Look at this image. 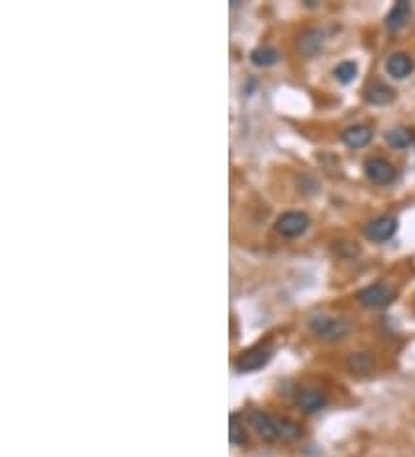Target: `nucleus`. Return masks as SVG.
Returning <instances> with one entry per match:
<instances>
[{
	"instance_id": "obj_1",
	"label": "nucleus",
	"mask_w": 415,
	"mask_h": 457,
	"mask_svg": "<svg viewBox=\"0 0 415 457\" xmlns=\"http://www.w3.org/2000/svg\"><path fill=\"white\" fill-rule=\"evenodd\" d=\"M309 330L326 342H337L341 337L351 333V321L344 316H330V314H316L309 319Z\"/></svg>"
},
{
	"instance_id": "obj_2",
	"label": "nucleus",
	"mask_w": 415,
	"mask_h": 457,
	"mask_svg": "<svg viewBox=\"0 0 415 457\" xmlns=\"http://www.w3.org/2000/svg\"><path fill=\"white\" fill-rule=\"evenodd\" d=\"M358 301L360 305H365L369 309H381V307H387V305L394 301V291L387 287V284L376 282L358 291Z\"/></svg>"
},
{
	"instance_id": "obj_3",
	"label": "nucleus",
	"mask_w": 415,
	"mask_h": 457,
	"mask_svg": "<svg viewBox=\"0 0 415 457\" xmlns=\"http://www.w3.org/2000/svg\"><path fill=\"white\" fill-rule=\"evenodd\" d=\"M270 358H273V347H270V344H256V347L247 349L245 354L238 356L235 369H238V372H254V369H261L263 365H268Z\"/></svg>"
},
{
	"instance_id": "obj_4",
	"label": "nucleus",
	"mask_w": 415,
	"mask_h": 457,
	"mask_svg": "<svg viewBox=\"0 0 415 457\" xmlns=\"http://www.w3.org/2000/svg\"><path fill=\"white\" fill-rule=\"evenodd\" d=\"M307 227H309V217L305 213H298V210L281 213L275 222L277 234H281L284 238H298L305 234Z\"/></svg>"
},
{
	"instance_id": "obj_5",
	"label": "nucleus",
	"mask_w": 415,
	"mask_h": 457,
	"mask_svg": "<svg viewBox=\"0 0 415 457\" xmlns=\"http://www.w3.org/2000/svg\"><path fill=\"white\" fill-rule=\"evenodd\" d=\"M365 174L372 183L376 185H390L397 178V169L385 157H369L365 162Z\"/></svg>"
},
{
	"instance_id": "obj_6",
	"label": "nucleus",
	"mask_w": 415,
	"mask_h": 457,
	"mask_svg": "<svg viewBox=\"0 0 415 457\" xmlns=\"http://www.w3.org/2000/svg\"><path fill=\"white\" fill-rule=\"evenodd\" d=\"M397 227H399V222L394 215H381V217H376V220H372L367 224L365 234L369 241L383 243V241H387V238H392L394 234H397Z\"/></svg>"
},
{
	"instance_id": "obj_7",
	"label": "nucleus",
	"mask_w": 415,
	"mask_h": 457,
	"mask_svg": "<svg viewBox=\"0 0 415 457\" xmlns=\"http://www.w3.org/2000/svg\"><path fill=\"white\" fill-rule=\"evenodd\" d=\"M249 425L256 429V434H259L261 439H266V441L279 439V434H277V425H275V416L263 414V412H252L249 414Z\"/></svg>"
},
{
	"instance_id": "obj_8",
	"label": "nucleus",
	"mask_w": 415,
	"mask_h": 457,
	"mask_svg": "<svg viewBox=\"0 0 415 457\" xmlns=\"http://www.w3.org/2000/svg\"><path fill=\"white\" fill-rule=\"evenodd\" d=\"M295 402H298V407L305 414H316L319 409L326 407L328 397L321 388H302L298 397H295Z\"/></svg>"
},
{
	"instance_id": "obj_9",
	"label": "nucleus",
	"mask_w": 415,
	"mask_h": 457,
	"mask_svg": "<svg viewBox=\"0 0 415 457\" xmlns=\"http://www.w3.org/2000/svg\"><path fill=\"white\" fill-rule=\"evenodd\" d=\"M413 68H415V63L408 54H392L385 61V70L392 79H406L413 72Z\"/></svg>"
},
{
	"instance_id": "obj_10",
	"label": "nucleus",
	"mask_w": 415,
	"mask_h": 457,
	"mask_svg": "<svg viewBox=\"0 0 415 457\" xmlns=\"http://www.w3.org/2000/svg\"><path fill=\"white\" fill-rule=\"evenodd\" d=\"M365 99L369 104H376V107H385L394 99V90L383 81H372L365 90Z\"/></svg>"
},
{
	"instance_id": "obj_11",
	"label": "nucleus",
	"mask_w": 415,
	"mask_h": 457,
	"mask_svg": "<svg viewBox=\"0 0 415 457\" xmlns=\"http://www.w3.org/2000/svg\"><path fill=\"white\" fill-rule=\"evenodd\" d=\"M374 132L367 128V125H353V128H346L341 132V141L346 145H351V148H362V145H367L372 141Z\"/></svg>"
},
{
	"instance_id": "obj_12",
	"label": "nucleus",
	"mask_w": 415,
	"mask_h": 457,
	"mask_svg": "<svg viewBox=\"0 0 415 457\" xmlns=\"http://www.w3.org/2000/svg\"><path fill=\"white\" fill-rule=\"evenodd\" d=\"M408 19H411V3H406V0H399V3L390 10V14H387L385 26L390 30H399V28H404V26L408 23Z\"/></svg>"
},
{
	"instance_id": "obj_13",
	"label": "nucleus",
	"mask_w": 415,
	"mask_h": 457,
	"mask_svg": "<svg viewBox=\"0 0 415 457\" xmlns=\"http://www.w3.org/2000/svg\"><path fill=\"white\" fill-rule=\"evenodd\" d=\"M279 51L273 49V46H259V49L252 51V56H249V61L254 65H259V68H273V65L279 63Z\"/></svg>"
},
{
	"instance_id": "obj_14",
	"label": "nucleus",
	"mask_w": 415,
	"mask_h": 457,
	"mask_svg": "<svg viewBox=\"0 0 415 457\" xmlns=\"http://www.w3.org/2000/svg\"><path fill=\"white\" fill-rule=\"evenodd\" d=\"M346 365L351 372H358V374H367L374 369V358L367 354V351H358V354H351L346 360Z\"/></svg>"
},
{
	"instance_id": "obj_15",
	"label": "nucleus",
	"mask_w": 415,
	"mask_h": 457,
	"mask_svg": "<svg viewBox=\"0 0 415 457\" xmlns=\"http://www.w3.org/2000/svg\"><path fill=\"white\" fill-rule=\"evenodd\" d=\"M275 425H277L279 439L291 441V439H298L300 436V425L291 418H279V416H275Z\"/></svg>"
},
{
	"instance_id": "obj_16",
	"label": "nucleus",
	"mask_w": 415,
	"mask_h": 457,
	"mask_svg": "<svg viewBox=\"0 0 415 457\" xmlns=\"http://www.w3.org/2000/svg\"><path fill=\"white\" fill-rule=\"evenodd\" d=\"M411 141H413V130L408 128H394L387 132V143L392 148H406V145H411Z\"/></svg>"
},
{
	"instance_id": "obj_17",
	"label": "nucleus",
	"mask_w": 415,
	"mask_h": 457,
	"mask_svg": "<svg viewBox=\"0 0 415 457\" xmlns=\"http://www.w3.org/2000/svg\"><path fill=\"white\" fill-rule=\"evenodd\" d=\"M231 427H228V439L233 446H242V443L247 441V432H245V425L240 423V416L238 414H231Z\"/></svg>"
},
{
	"instance_id": "obj_18",
	"label": "nucleus",
	"mask_w": 415,
	"mask_h": 457,
	"mask_svg": "<svg viewBox=\"0 0 415 457\" xmlns=\"http://www.w3.org/2000/svg\"><path fill=\"white\" fill-rule=\"evenodd\" d=\"M321 37H323V35H321L319 30H307L305 35H302V37L298 39V49L302 51V54H307V56H309V54H314V51L319 49L321 42H323Z\"/></svg>"
},
{
	"instance_id": "obj_19",
	"label": "nucleus",
	"mask_w": 415,
	"mask_h": 457,
	"mask_svg": "<svg viewBox=\"0 0 415 457\" xmlns=\"http://www.w3.org/2000/svg\"><path fill=\"white\" fill-rule=\"evenodd\" d=\"M332 74L337 77L339 83H351L355 79V74H358V65H355L353 61H344V63H339L337 68H334Z\"/></svg>"
},
{
	"instance_id": "obj_20",
	"label": "nucleus",
	"mask_w": 415,
	"mask_h": 457,
	"mask_svg": "<svg viewBox=\"0 0 415 457\" xmlns=\"http://www.w3.org/2000/svg\"><path fill=\"white\" fill-rule=\"evenodd\" d=\"M413 309H415V303H413Z\"/></svg>"
}]
</instances>
